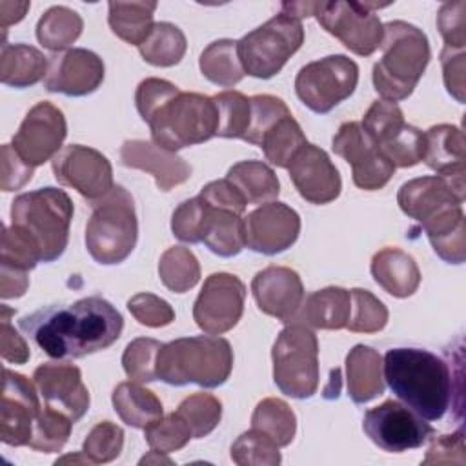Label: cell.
Masks as SVG:
<instances>
[{
  "instance_id": "cell-23",
  "label": "cell",
  "mask_w": 466,
  "mask_h": 466,
  "mask_svg": "<svg viewBox=\"0 0 466 466\" xmlns=\"http://www.w3.org/2000/svg\"><path fill=\"white\" fill-rule=\"evenodd\" d=\"M251 293L258 309L277 320L288 322L304 300V286L299 273L284 266H268L251 280Z\"/></svg>"
},
{
  "instance_id": "cell-45",
  "label": "cell",
  "mask_w": 466,
  "mask_h": 466,
  "mask_svg": "<svg viewBox=\"0 0 466 466\" xmlns=\"http://www.w3.org/2000/svg\"><path fill=\"white\" fill-rule=\"evenodd\" d=\"M404 124L406 122L397 102H390L384 98L375 100L360 122L364 133L379 149L388 144L404 127Z\"/></svg>"
},
{
  "instance_id": "cell-21",
  "label": "cell",
  "mask_w": 466,
  "mask_h": 466,
  "mask_svg": "<svg viewBox=\"0 0 466 466\" xmlns=\"http://www.w3.org/2000/svg\"><path fill=\"white\" fill-rule=\"evenodd\" d=\"M286 169L299 195L311 204H328L340 195L342 180L339 169L328 153L315 144L306 142Z\"/></svg>"
},
{
  "instance_id": "cell-42",
  "label": "cell",
  "mask_w": 466,
  "mask_h": 466,
  "mask_svg": "<svg viewBox=\"0 0 466 466\" xmlns=\"http://www.w3.org/2000/svg\"><path fill=\"white\" fill-rule=\"evenodd\" d=\"M177 413L187 422L193 439H202L218 426L222 404L215 395L200 391L186 397L178 404Z\"/></svg>"
},
{
  "instance_id": "cell-43",
  "label": "cell",
  "mask_w": 466,
  "mask_h": 466,
  "mask_svg": "<svg viewBox=\"0 0 466 466\" xmlns=\"http://www.w3.org/2000/svg\"><path fill=\"white\" fill-rule=\"evenodd\" d=\"M231 461L238 466H277L282 459L279 446L266 433L251 428L231 444Z\"/></svg>"
},
{
  "instance_id": "cell-57",
  "label": "cell",
  "mask_w": 466,
  "mask_h": 466,
  "mask_svg": "<svg viewBox=\"0 0 466 466\" xmlns=\"http://www.w3.org/2000/svg\"><path fill=\"white\" fill-rule=\"evenodd\" d=\"M441 64H442V78L448 93L459 102H464V51H453V49H442L441 51Z\"/></svg>"
},
{
  "instance_id": "cell-36",
  "label": "cell",
  "mask_w": 466,
  "mask_h": 466,
  "mask_svg": "<svg viewBox=\"0 0 466 466\" xmlns=\"http://www.w3.org/2000/svg\"><path fill=\"white\" fill-rule=\"evenodd\" d=\"M251 428L266 433L279 448L288 446L297 431V417L293 410L277 397L262 399L251 415Z\"/></svg>"
},
{
  "instance_id": "cell-16",
  "label": "cell",
  "mask_w": 466,
  "mask_h": 466,
  "mask_svg": "<svg viewBox=\"0 0 466 466\" xmlns=\"http://www.w3.org/2000/svg\"><path fill=\"white\" fill-rule=\"evenodd\" d=\"M66 135L64 113L51 102L42 100L27 111L18 131L13 135L11 146L25 164L36 167L58 155Z\"/></svg>"
},
{
  "instance_id": "cell-39",
  "label": "cell",
  "mask_w": 466,
  "mask_h": 466,
  "mask_svg": "<svg viewBox=\"0 0 466 466\" xmlns=\"http://www.w3.org/2000/svg\"><path fill=\"white\" fill-rule=\"evenodd\" d=\"M162 284L173 293H186L200 280V264L191 249L184 246L167 248L158 260Z\"/></svg>"
},
{
  "instance_id": "cell-47",
  "label": "cell",
  "mask_w": 466,
  "mask_h": 466,
  "mask_svg": "<svg viewBox=\"0 0 466 466\" xmlns=\"http://www.w3.org/2000/svg\"><path fill=\"white\" fill-rule=\"evenodd\" d=\"M144 439L151 450L171 453L184 448L189 442V439H193V435L187 422L177 411H173L166 417L162 415L160 419L146 426Z\"/></svg>"
},
{
  "instance_id": "cell-24",
  "label": "cell",
  "mask_w": 466,
  "mask_h": 466,
  "mask_svg": "<svg viewBox=\"0 0 466 466\" xmlns=\"http://www.w3.org/2000/svg\"><path fill=\"white\" fill-rule=\"evenodd\" d=\"M426 147L422 160L430 169L442 177L453 191L464 198V160L466 142L461 127L451 124L431 126L426 133Z\"/></svg>"
},
{
  "instance_id": "cell-59",
  "label": "cell",
  "mask_w": 466,
  "mask_h": 466,
  "mask_svg": "<svg viewBox=\"0 0 466 466\" xmlns=\"http://www.w3.org/2000/svg\"><path fill=\"white\" fill-rule=\"evenodd\" d=\"M198 195L213 206L233 209V211L242 213V215H244L246 206H248L246 198L240 195V191L228 178H220V180H213V182L206 184L200 189Z\"/></svg>"
},
{
  "instance_id": "cell-58",
  "label": "cell",
  "mask_w": 466,
  "mask_h": 466,
  "mask_svg": "<svg viewBox=\"0 0 466 466\" xmlns=\"http://www.w3.org/2000/svg\"><path fill=\"white\" fill-rule=\"evenodd\" d=\"M464 461H466L464 437H462V430H459L453 435H441L433 439L422 464H450V462L462 464Z\"/></svg>"
},
{
  "instance_id": "cell-37",
  "label": "cell",
  "mask_w": 466,
  "mask_h": 466,
  "mask_svg": "<svg viewBox=\"0 0 466 466\" xmlns=\"http://www.w3.org/2000/svg\"><path fill=\"white\" fill-rule=\"evenodd\" d=\"M82 27V16L76 11L66 5H53L36 24V38L44 47L60 51L69 47L80 36Z\"/></svg>"
},
{
  "instance_id": "cell-4",
  "label": "cell",
  "mask_w": 466,
  "mask_h": 466,
  "mask_svg": "<svg viewBox=\"0 0 466 466\" xmlns=\"http://www.w3.org/2000/svg\"><path fill=\"white\" fill-rule=\"evenodd\" d=\"M382 56L373 66L375 91L390 102L408 98L430 62V44L422 29L393 20L384 25Z\"/></svg>"
},
{
  "instance_id": "cell-48",
  "label": "cell",
  "mask_w": 466,
  "mask_h": 466,
  "mask_svg": "<svg viewBox=\"0 0 466 466\" xmlns=\"http://www.w3.org/2000/svg\"><path fill=\"white\" fill-rule=\"evenodd\" d=\"M124 448V431L111 420H102L87 433L82 453L91 464H106L115 461Z\"/></svg>"
},
{
  "instance_id": "cell-15",
  "label": "cell",
  "mask_w": 466,
  "mask_h": 466,
  "mask_svg": "<svg viewBox=\"0 0 466 466\" xmlns=\"http://www.w3.org/2000/svg\"><path fill=\"white\" fill-rule=\"evenodd\" d=\"M331 147L351 166L353 184L364 191L382 189L395 173V166L364 133L360 122H344L335 133Z\"/></svg>"
},
{
  "instance_id": "cell-8",
  "label": "cell",
  "mask_w": 466,
  "mask_h": 466,
  "mask_svg": "<svg viewBox=\"0 0 466 466\" xmlns=\"http://www.w3.org/2000/svg\"><path fill=\"white\" fill-rule=\"evenodd\" d=\"M273 380L293 399H309L319 388V340L300 322L286 326L271 350Z\"/></svg>"
},
{
  "instance_id": "cell-18",
  "label": "cell",
  "mask_w": 466,
  "mask_h": 466,
  "mask_svg": "<svg viewBox=\"0 0 466 466\" xmlns=\"http://www.w3.org/2000/svg\"><path fill=\"white\" fill-rule=\"evenodd\" d=\"M299 233L300 217L284 202L260 204L244 217V242L255 253H282L295 244Z\"/></svg>"
},
{
  "instance_id": "cell-10",
  "label": "cell",
  "mask_w": 466,
  "mask_h": 466,
  "mask_svg": "<svg viewBox=\"0 0 466 466\" xmlns=\"http://www.w3.org/2000/svg\"><path fill=\"white\" fill-rule=\"evenodd\" d=\"M359 82V66L346 55H329L302 66L295 93L313 113L326 115L350 98Z\"/></svg>"
},
{
  "instance_id": "cell-22",
  "label": "cell",
  "mask_w": 466,
  "mask_h": 466,
  "mask_svg": "<svg viewBox=\"0 0 466 466\" xmlns=\"http://www.w3.org/2000/svg\"><path fill=\"white\" fill-rule=\"evenodd\" d=\"M33 380L44 404L66 413L73 422L89 410V391L75 364L44 362L35 370Z\"/></svg>"
},
{
  "instance_id": "cell-49",
  "label": "cell",
  "mask_w": 466,
  "mask_h": 466,
  "mask_svg": "<svg viewBox=\"0 0 466 466\" xmlns=\"http://www.w3.org/2000/svg\"><path fill=\"white\" fill-rule=\"evenodd\" d=\"M424 147V133L415 126L404 124V127L388 144H384L380 151L395 167H411L422 162Z\"/></svg>"
},
{
  "instance_id": "cell-6",
  "label": "cell",
  "mask_w": 466,
  "mask_h": 466,
  "mask_svg": "<svg viewBox=\"0 0 466 466\" xmlns=\"http://www.w3.org/2000/svg\"><path fill=\"white\" fill-rule=\"evenodd\" d=\"M93 213L86 226V248L91 258L104 266L124 262L137 246L138 220L135 200L122 186L93 202Z\"/></svg>"
},
{
  "instance_id": "cell-61",
  "label": "cell",
  "mask_w": 466,
  "mask_h": 466,
  "mask_svg": "<svg viewBox=\"0 0 466 466\" xmlns=\"http://www.w3.org/2000/svg\"><path fill=\"white\" fill-rule=\"evenodd\" d=\"M29 5H31L29 2H5V0H2L0 2V25H2V29H5L11 24L20 22L25 16Z\"/></svg>"
},
{
  "instance_id": "cell-25",
  "label": "cell",
  "mask_w": 466,
  "mask_h": 466,
  "mask_svg": "<svg viewBox=\"0 0 466 466\" xmlns=\"http://www.w3.org/2000/svg\"><path fill=\"white\" fill-rule=\"evenodd\" d=\"M120 162L153 175L162 191H169L191 177V166L182 157L147 140H126L120 147Z\"/></svg>"
},
{
  "instance_id": "cell-9",
  "label": "cell",
  "mask_w": 466,
  "mask_h": 466,
  "mask_svg": "<svg viewBox=\"0 0 466 466\" xmlns=\"http://www.w3.org/2000/svg\"><path fill=\"white\" fill-rule=\"evenodd\" d=\"M304 42L302 22L279 13L266 24L238 40V58L246 75L268 80L280 73L284 64Z\"/></svg>"
},
{
  "instance_id": "cell-38",
  "label": "cell",
  "mask_w": 466,
  "mask_h": 466,
  "mask_svg": "<svg viewBox=\"0 0 466 466\" xmlns=\"http://www.w3.org/2000/svg\"><path fill=\"white\" fill-rule=\"evenodd\" d=\"M187 49L186 35L180 27L169 22L155 24L151 35L146 38L138 51L142 58L157 67H171L178 64Z\"/></svg>"
},
{
  "instance_id": "cell-56",
  "label": "cell",
  "mask_w": 466,
  "mask_h": 466,
  "mask_svg": "<svg viewBox=\"0 0 466 466\" xmlns=\"http://www.w3.org/2000/svg\"><path fill=\"white\" fill-rule=\"evenodd\" d=\"M35 167L25 164L11 144L2 146V191H15L24 187L33 178Z\"/></svg>"
},
{
  "instance_id": "cell-60",
  "label": "cell",
  "mask_w": 466,
  "mask_h": 466,
  "mask_svg": "<svg viewBox=\"0 0 466 466\" xmlns=\"http://www.w3.org/2000/svg\"><path fill=\"white\" fill-rule=\"evenodd\" d=\"M27 286H29L27 271L0 264V297L2 299L22 297Z\"/></svg>"
},
{
  "instance_id": "cell-35",
  "label": "cell",
  "mask_w": 466,
  "mask_h": 466,
  "mask_svg": "<svg viewBox=\"0 0 466 466\" xmlns=\"http://www.w3.org/2000/svg\"><path fill=\"white\" fill-rule=\"evenodd\" d=\"M306 142L308 140L302 133V127L289 111L266 129L258 142V147L264 151L266 160H269L273 166L288 167L291 158Z\"/></svg>"
},
{
  "instance_id": "cell-11",
  "label": "cell",
  "mask_w": 466,
  "mask_h": 466,
  "mask_svg": "<svg viewBox=\"0 0 466 466\" xmlns=\"http://www.w3.org/2000/svg\"><path fill=\"white\" fill-rule=\"evenodd\" d=\"M377 4L362 2H315L313 16L346 49L359 56L373 55L384 36V25L371 11Z\"/></svg>"
},
{
  "instance_id": "cell-62",
  "label": "cell",
  "mask_w": 466,
  "mask_h": 466,
  "mask_svg": "<svg viewBox=\"0 0 466 466\" xmlns=\"http://www.w3.org/2000/svg\"><path fill=\"white\" fill-rule=\"evenodd\" d=\"M147 464V462H155V464H158V462H166V464H171V461L167 459V457H164V453L162 451H157V450H151L146 457H142L140 459V464Z\"/></svg>"
},
{
  "instance_id": "cell-46",
  "label": "cell",
  "mask_w": 466,
  "mask_h": 466,
  "mask_svg": "<svg viewBox=\"0 0 466 466\" xmlns=\"http://www.w3.org/2000/svg\"><path fill=\"white\" fill-rule=\"evenodd\" d=\"M162 342L149 337L131 340L122 353V368L126 375L135 382L157 380V355Z\"/></svg>"
},
{
  "instance_id": "cell-29",
  "label": "cell",
  "mask_w": 466,
  "mask_h": 466,
  "mask_svg": "<svg viewBox=\"0 0 466 466\" xmlns=\"http://www.w3.org/2000/svg\"><path fill=\"white\" fill-rule=\"evenodd\" d=\"M49 62L42 51L27 44H4L0 53V80L9 87H29L46 78Z\"/></svg>"
},
{
  "instance_id": "cell-34",
  "label": "cell",
  "mask_w": 466,
  "mask_h": 466,
  "mask_svg": "<svg viewBox=\"0 0 466 466\" xmlns=\"http://www.w3.org/2000/svg\"><path fill=\"white\" fill-rule=\"evenodd\" d=\"M202 75L220 86L233 87L244 78V69L238 58V40H215L200 55L198 60Z\"/></svg>"
},
{
  "instance_id": "cell-14",
  "label": "cell",
  "mask_w": 466,
  "mask_h": 466,
  "mask_svg": "<svg viewBox=\"0 0 466 466\" xmlns=\"http://www.w3.org/2000/svg\"><path fill=\"white\" fill-rule=\"evenodd\" d=\"M55 178L78 191L91 204L113 189V167L98 149L71 144L51 160Z\"/></svg>"
},
{
  "instance_id": "cell-41",
  "label": "cell",
  "mask_w": 466,
  "mask_h": 466,
  "mask_svg": "<svg viewBox=\"0 0 466 466\" xmlns=\"http://www.w3.org/2000/svg\"><path fill=\"white\" fill-rule=\"evenodd\" d=\"M213 102L218 115L217 137L244 138L251 118L249 98L240 91H222L213 96Z\"/></svg>"
},
{
  "instance_id": "cell-13",
  "label": "cell",
  "mask_w": 466,
  "mask_h": 466,
  "mask_svg": "<svg viewBox=\"0 0 466 466\" xmlns=\"http://www.w3.org/2000/svg\"><path fill=\"white\" fill-rule=\"evenodd\" d=\"M246 286L231 273H211L193 304V319L208 335L233 329L244 311Z\"/></svg>"
},
{
  "instance_id": "cell-19",
  "label": "cell",
  "mask_w": 466,
  "mask_h": 466,
  "mask_svg": "<svg viewBox=\"0 0 466 466\" xmlns=\"http://www.w3.org/2000/svg\"><path fill=\"white\" fill-rule=\"evenodd\" d=\"M35 384L22 373L4 370L0 439L7 446H29L35 420L42 410Z\"/></svg>"
},
{
  "instance_id": "cell-54",
  "label": "cell",
  "mask_w": 466,
  "mask_h": 466,
  "mask_svg": "<svg viewBox=\"0 0 466 466\" xmlns=\"http://www.w3.org/2000/svg\"><path fill=\"white\" fill-rule=\"evenodd\" d=\"M464 0L446 2L437 13V27L444 38V47L453 51H464L466 46V22H464Z\"/></svg>"
},
{
  "instance_id": "cell-40",
  "label": "cell",
  "mask_w": 466,
  "mask_h": 466,
  "mask_svg": "<svg viewBox=\"0 0 466 466\" xmlns=\"http://www.w3.org/2000/svg\"><path fill=\"white\" fill-rule=\"evenodd\" d=\"M73 424L66 413L44 404L35 420L29 448L42 453L60 451L69 439Z\"/></svg>"
},
{
  "instance_id": "cell-32",
  "label": "cell",
  "mask_w": 466,
  "mask_h": 466,
  "mask_svg": "<svg viewBox=\"0 0 466 466\" xmlns=\"http://www.w3.org/2000/svg\"><path fill=\"white\" fill-rule=\"evenodd\" d=\"M226 178L240 191L248 204H266L279 197L280 182L271 166L260 160H242L228 169Z\"/></svg>"
},
{
  "instance_id": "cell-17",
  "label": "cell",
  "mask_w": 466,
  "mask_h": 466,
  "mask_svg": "<svg viewBox=\"0 0 466 466\" xmlns=\"http://www.w3.org/2000/svg\"><path fill=\"white\" fill-rule=\"evenodd\" d=\"M462 202L450 182L439 175L419 177L404 182L397 193V204L404 215L417 220L422 229L442 224L462 213Z\"/></svg>"
},
{
  "instance_id": "cell-50",
  "label": "cell",
  "mask_w": 466,
  "mask_h": 466,
  "mask_svg": "<svg viewBox=\"0 0 466 466\" xmlns=\"http://www.w3.org/2000/svg\"><path fill=\"white\" fill-rule=\"evenodd\" d=\"M249 104H251V118H249V127L242 140L253 146H258L266 129L271 127L280 116L288 115L289 109L282 98L273 95H255L249 98Z\"/></svg>"
},
{
  "instance_id": "cell-53",
  "label": "cell",
  "mask_w": 466,
  "mask_h": 466,
  "mask_svg": "<svg viewBox=\"0 0 466 466\" xmlns=\"http://www.w3.org/2000/svg\"><path fill=\"white\" fill-rule=\"evenodd\" d=\"M127 309L142 326L162 328L175 320V311L167 300L153 293H137L127 300Z\"/></svg>"
},
{
  "instance_id": "cell-20",
  "label": "cell",
  "mask_w": 466,
  "mask_h": 466,
  "mask_svg": "<svg viewBox=\"0 0 466 466\" xmlns=\"http://www.w3.org/2000/svg\"><path fill=\"white\" fill-rule=\"evenodd\" d=\"M106 67L102 58L84 47H73L49 60L44 87L67 96H86L100 87Z\"/></svg>"
},
{
  "instance_id": "cell-44",
  "label": "cell",
  "mask_w": 466,
  "mask_h": 466,
  "mask_svg": "<svg viewBox=\"0 0 466 466\" xmlns=\"http://www.w3.org/2000/svg\"><path fill=\"white\" fill-rule=\"evenodd\" d=\"M351 311L346 328L353 333H377L388 322V308L371 291L362 288H353Z\"/></svg>"
},
{
  "instance_id": "cell-5",
  "label": "cell",
  "mask_w": 466,
  "mask_h": 466,
  "mask_svg": "<svg viewBox=\"0 0 466 466\" xmlns=\"http://www.w3.org/2000/svg\"><path fill=\"white\" fill-rule=\"evenodd\" d=\"M73 211V202L64 189L40 187L15 197L11 226L35 246L42 262H53L67 248Z\"/></svg>"
},
{
  "instance_id": "cell-2",
  "label": "cell",
  "mask_w": 466,
  "mask_h": 466,
  "mask_svg": "<svg viewBox=\"0 0 466 466\" xmlns=\"http://www.w3.org/2000/svg\"><path fill=\"white\" fill-rule=\"evenodd\" d=\"M382 375L390 390L417 415L439 420L453 395L448 364L420 348H391L382 359Z\"/></svg>"
},
{
  "instance_id": "cell-26",
  "label": "cell",
  "mask_w": 466,
  "mask_h": 466,
  "mask_svg": "<svg viewBox=\"0 0 466 466\" xmlns=\"http://www.w3.org/2000/svg\"><path fill=\"white\" fill-rule=\"evenodd\" d=\"M373 280L390 295L406 299L420 284V271L411 255L399 248H384L371 258Z\"/></svg>"
},
{
  "instance_id": "cell-27",
  "label": "cell",
  "mask_w": 466,
  "mask_h": 466,
  "mask_svg": "<svg viewBox=\"0 0 466 466\" xmlns=\"http://www.w3.org/2000/svg\"><path fill=\"white\" fill-rule=\"evenodd\" d=\"M348 395L355 404L370 402L384 393L382 357L377 350L357 344L346 355Z\"/></svg>"
},
{
  "instance_id": "cell-33",
  "label": "cell",
  "mask_w": 466,
  "mask_h": 466,
  "mask_svg": "<svg viewBox=\"0 0 466 466\" xmlns=\"http://www.w3.org/2000/svg\"><path fill=\"white\" fill-rule=\"evenodd\" d=\"M109 27L124 42L142 46L151 35L157 2H109Z\"/></svg>"
},
{
  "instance_id": "cell-7",
  "label": "cell",
  "mask_w": 466,
  "mask_h": 466,
  "mask_svg": "<svg viewBox=\"0 0 466 466\" xmlns=\"http://www.w3.org/2000/svg\"><path fill=\"white\" fill-rule=\"evenodd\" d=\"M151 138L167 151L208 142L217 137L218 115L213 96L177 91L146 120Z\"/></svg>"
},
{
  "instance_id": "cell-3",
  "label": "cell",
  "mask_w": 466,
  "mask_h": 466,
  "mask_svg": "<svg viewBox=\"0 0 466 466\" xmlns=\"http://www.w3.org/2000/svg\"><path fill=\"white\" fill-rule=\"evenodd\" d=\"M233 370L231 344L218 335L182 337L162 344L157 355V379L171 386H222Z\"/></svg>"
},
{
  "instance_id": "cell-30",
  "label": "cell",
  "mask_w": 466,
  "mask_h": 466,
  "mask_svg": "<svg viewBox=\"0 0 466 466\" xmlns=\"http://www.w3.org/2000/svg\"><path fill=\"white\" fill-rule=\"evenodd\" d=\"M116 415L131 428H146L164 415L158 397L142 386V382H120L111 395Z\"/></svg>"
},
{
  "instance_id": "cell-52",
  "label": "cell",
  "mask_w": 466,
  "mask_h": 466,
  "mask_svg": "<svg viewBox=\"0 0 466 466\" xmlns=\"http://www.w3.org/2000/svg\"><path fill=\"white\" fill-rule=\"evenodd\" d=\"M0 251H2L0 262L4 266H11L16 269L29 271L38 262H42L35 246L13 226L2 228V249Z\"/></svg>"
},
{
  "instance_id": "cell-28",
  "label": "cell",
  "mask_w": 466,
  "mask_h": 466,
  "mask_svg": "<svg viewBox=\"0 0 466 466\" xmlns=\"http://www.w3.org/2000/svg\"><path fill=\"white\" fill-rule=\"evenodd\" d=\"M204 200V198H202ZM206 202L200 242L218 257H235L246 248L244 215Z\"/></svg>"
},
{
  "instance_id": "cell-31",
  "label": "cell",
  "mask_w": 466,
  "mask_h": 466,
  "mask_svg": "<svg viewBox=\"0 0 466 466\" xmlns=\"http://www.w3.org/2000/svg\"><path fill=\"white\" fill-rule=\"evenodd\" d=\"M351 295L348 289L339 286H329L313 291L302 309V319L306 324L317 329H342L350 320Z\"/></svg>"
},
{
  "instance_id": "cell-1",
  "label": "cell",
  "mask_w": 466,
  "mask_h": 466,
  "mask_svg": "<svg viewBox=\"0 0 466 466\" xmlns=\"http://www.w3.org/2000/svg\"><path fill=\"white\" fill-rule=\"evenodd\" d=\"M20 329L51 359H80L102 351L120 339L124 319L98 297H84L67 306H46L18 320Z\"/></svg>"
},
{
  "instance_id": "cell-55",
  "label": "cell",
  "mask_w": 466,
  "mask_h": 466,
  "mask_svg": "<svg viewBox=\"0 0 466 466\" xmlns=\"http://www.w3.org/2000/svg\"><path fill=\"white\" fill-rule=\"evenodd\" d=\"M11 315H15V309H11L7 306L0 308L2 359L7 362H13V364H25L31 357V351H29V346L25 344L24 337L18 335V331L11 326V322H9Z\"/></svg>"
},
{
  "instance_id": "cell-12",
  "label": "cell",
  "mask_w": 466,
  "mask_h": 466,
  "mask_svg": "<svg viewBox=\"0 0 466 466\" xmlns=\"http://www.w3.org/2000/svg\"><path fill=\"white\" fill-rule=\"evenodd\" d=\"M362 430L375 446L390 453L420 448L435 435L426 419L397 400H384L368 410L362 419Z\"/></svg>"
},
{
  "instance_id": "cell-51",
  "label": "cell",
  "mask_w": 466,
  "mask_h": 466,
  "mask_svg": "<svg viewBox=\"0 0 466 466\" xmlns=\"http://www.w3.org/2000/svg\"><path fill=\"white\" fill-rule=\"evenodd\" d=\"M204 211H206V202L202 200L200 195L178 204V208L173 211V217H171L173 235L182 242L198 244L202 222H204Z\"/></svg>"
}]
</instances>
